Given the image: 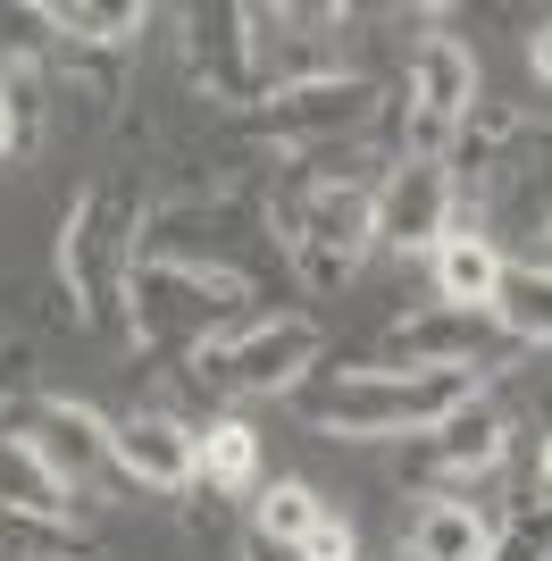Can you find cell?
Segmentation results:
<instances>
[{"label": "cell", "mask_w": 552, "mask_h": 561, "mask_svg": "<svg viewBox=\"0 0 552 561\" xmlns=\"http://www.w3.org/2000/svg\"><path fill=\"white\" fill-rule=\"evenodd\" d=\"M386 151H301L276 168L268 227L285 234V268L310 294H344L360 260L377 252V185H386Z\"/></svg>", "instance_id": "obj_1"}, {"label": "cell", "mask_w": 552, "mask_h": 561, "mask_svg": "<svg viewBox=\"0 0 552 561\" xmlns=\"http://www.w3.org/2000/svg\"><path fill=\"white\" fill-rule=\"evenodd\" d=\"M142 252V193L126 176H101L68 202L59 218V285H68V319L110 344H135L126 328V277Z\"/></svg>", "instance_id": "obj_2"}, {"label": "cell", "mask_w": 552, "mask_h": 561, "mask_svg": "<svg viewBox=\"0 0 552 561\" xmlns=\"http://www.w3.org/2000/svg\"><path fill=\"white\" fill-rule=\"evenodd\" d=\"M469 394H478V377L460 369H335L319 386H294V411L344 445H393V436L411 445V436L444 427Z\"/></svg>", "instance_id": "obj_3"}, {"label": "cell", "mask_w": 552, "mask_h": 561, "mask_svg": "<svg viewBox=\"0 0 552 561\" xmlns=\"http://www.w3.org/2000/svg\"><path fill=\"white\" fill-rule=\"evenodd\" d=\"M234 302H252V277L135 252V277H126V328H135L142 352H184V360H193L218 328H234Z\"/></svg>", "instance_id": "obj_4"}, {"label": "cell", "mask_w": 552, "mask_h": 561, "mask_svg": "<svg viewBox=\"0 0 552 561\" xmlns=\"http://www.w3.org/2000/svg\"><path fill=\"white\" fill-rule=\"evenodd\" d=\"M319 360H326V328L310 310H260V319L218 328L184 369L202 394H294V386H310Z\"/></svg>", "instance_id": "obj_5"}, {"label": "cell", "mask_w": 552, "mask_h": 561, "mask_svg": "<svg viewBox=\"0 0 552 561\" xmlns=\"http://www.w3.org/2000/svg\"><path fill=\"white\" fill-rule=\"evenodd\" d=\"M377 110H386L377 76L335 68V76H310V84H285V93H268L260 110H234V117H227V135L268 142L276 160H301V151H344V142H360L368 126H377Z\"/></svg>", "instance_id": "obj_6"}, {"label": "cell", "mask_w": 552, "mask_h": 561, "mask_svg": "<svg viewBox=\"0 0 552 561\" xmlns=\"http://www.w3.org/2000/svg\"><path fill=\"white\" fill-rule=\"evenodd\" d=\"M444 168H452V202H460V227H478V210H503L510 193L536 176V117L519 101H485L452 126L444 142Z\"/></svg>", "instance_id": "obj_7"}, {"label": "cell", "mask_w": 552, "mask_h": 561, "mask_svg": "<svg viewBox=\"0 0 552 561\" xmlns=\"http://www.w3.org/2000/svg\"><path fill=\"white\" fill-rule=\"evenodd\" d=\"M478 50L460 34H418L402 68V160H444V142L478 110Z\"/></svg>", "instance_id": "obj_8"}, {"label": "cell", "mask_w": 552, "mask_h": 561, "mask_svg": "<svg viewBox=\"0 0 552 561\" xmlns=\"http://www.w3.org/2000/svg\"><path fill=\"white\" fill-rule=\"evenodd\" d=\"M510 461V411L494 394H469L444 427L411 436V478L436 494H478V478Z\"/></svg>", "instance_id": "obj_9"}, {"label": "cell", "mask_w": 552, "mask_h": 561, "mask_svg": "<svg viewBox=\"0 0 552 561\" xmlns=\"http://www.w3.org/2000/svg\"><path fill=\"white\" fill-rule=\"evenodd\" d=\"M184 68L218 110H260L268 101V76H260V43H252V9L243 0H218V9H193L184 18Z\"/></svg>", "instance_id": "obj_10"}, {"label": "cell", "mask_w": 552, "mask_h": 561, "mask_svg": "<svg viewBox=\"0 0 552 561\" xmlns=\"http://www.w3.org/2000/svg\"><path fill=\"white\" fill-rule=\"evenodd\" d=\"M452 227H460L452 168H444V160H393L386 185H377V252L436 260V243H444Z\"/></svg>", "instance_id": "obj_11"}, {"label": "cell", "mask_w": 552, "mask_h": 561, "mask_svg": "<svg viewBox=\"0 0 552 561\" xmlns=\"http://www.w3.org/2000/svg\"><path fill=\"white\" fill-rule=\"evenodd\" d=\"M510 335L494 328V310H411V319H393L386 328V369H460V377H478V360H494Z\"/></svg>", "instance_id": "obj_12"}, {"label": "cell", "mask_w": 552, "mask_h": 561, "mask_svg": "<svg viewBox=\"0 0 552 561\" xmlns=\"http://www.w3.org/2000/svg\"><path fill=\"white\" fill-rule=\"evenodd\" d=\"M18 436L43 453L50 469H59V486H68V494L101 486V478L117 469V445H110L117 420H101V411H92V402H76V394H43V402L18 420Z\"/></svg>", "instance_id": "obj_13"}, {"label": "cell", "mask_w": 552, "mask_h": 561, "mask_svg": "<svg viewBox=\"0 0 552 561\" xmlns=\"http://www.w3.org/2000/svg\"><path fill=\"white\" fill-rule=\"evenodd\" d=\"M110 445H117V478L142 494H193L202 486V427H184L176 411H126Z\"/></svg>", "instance_id": "obj_14"}, {"label": "cell", "mask_w": 552, "mask_h": 561, "mask_svg": "<svg viewBox=\"0 0 552 561\" xmlns=\"http://www.w3.org/2000/svg\"><path fill=\"white\" fill-rule=\"evenodd\" d=\"M494 553V519L478 494H427L402 528V561H485Z\"/></svg>", "instance_id": "obj_15"}, {"label": "cell", "mask_w": 552, "mask_h": 561, "mask_svg": "<svg viewBox=\"0 0 552 561\" xmlns=\"http://www.w3.org/2000/svg\"><path fill=\"white\" fill-rule=\"evenodd\" d=\"M427 268H436V302L444 310H494V294H503V243H494V234L485 227H452L436 243V260H427Z\"/></svg>", "instance_id": "obj_16"}, {"label": "cell", "mask_w": 552, "mask_h": 561, "mask_svg": "<svg viewBox=\"0 0 552 561\" xmlns=\"http://www.w3.org/2000/svg\"><path fill=\"white\" fill-rule=\"evenodd\" d=\"M0 503H9V512H43V519H68L76 512V494L59 486V469L25 445L18 427H0Z\"/></svg>", "instance_id": "obj_17"}, {"label": "cell", "mask_w": 552, "mask_h": 561, "mask_svg": "<svg viewBox=\"0 0 552 561\" xmlns=\"http://www.w3.org/2000/svg\"><path fill=\"white\" fill-rule=\"evenodd\" d=\"M202 486L209 494H260L268 478H260V427L234 420V411H218V420L202 427Z\"/></svg>", "instance_id": "obj_18"}, {"label": "cell", "mask_w": 552, "mask_h": 561, "mask_svg": "<svg viewBox=\"0 0 552 561\" xmlns=\"http://www.w3.org/2000/svg\"><path fill=\"white\" fill-rule=\"evenodd\" d=\"M494 328L510 344H552V260H510L494 294Z\"/></svg>", "instance_id": "obj_19"}, {"label": "cell", "mask_w": 552, "mask_h": 561, "mask_svg": "<svg viewBox=\"0 0 552 561\" xmlns=\"http://www.w3.org/2000/svg\"><path fill=\"white\" fill-rule=\"evenodd\" d=\"M117 84H126V50H92V43H68L59 34V50H50V93L84 101L92 117H110Z\"/></svg>", "instance_id": "obj_20"}, {"label": "cell", "mask_w": 552, "mask_h": 561, "mask_svg": "<svg viewBox=\"0 0 552 561\" xmlns=\"http://www.w3.org/2000/svg\"><path fill=\"white\" fill-rule=\"evenodd\" d=\"M50 18H59V34H68V43L126 50L142 25H151V9H142V0H50Z\"/></svg>", "instance_id": "obj_21"}, {"label": "cell", "mask_w": 552, "mask_h": 561, "mask_svg": "<svg viewBox=\"0 0 552 561\" xmlns=\"http://www.w3.org/2000/svg\"><path fill=\"white\" fill-rule=\"evenodd\" d=\"M0 561H101L76 519H43V512H9L0 503Z\"/></svg>", "instance_id": "obj_22"}, {"label": "cell", "mask_w": 552, "mask_h": 561, "mask_svg": "<svg viewBox=\"0 0 552 561\" xmlns=\"http://www.w3.org/2000/svg\"><path fill=\"white\" fill-rule=\"evenodd\" d=\"M319 512H326V494L301 486V478H268V486L252 494V528H260L268 545H285V553H294V545L319 528Z\"/></svg>", "instance_id": "obj_23"}, {"label": "cell", "mask_w": 552, "mask_h": 561, "mask_svg": "<svg viewBox=\"0 0 552 561\" xmlns=\"http://www.w3.org/2000/svg\"><path fill=\"white\" fill-rule=\"evenodd\" d=\"M0 101H9V126H18V160L43 151V135H50V68L9 59V68H0Z\"/></svg>", "instance_id": "obj_24"}, {"label": "cell", "mask_w": 552, "mask_h": 561, "mask_svg": "<svg viewBox=\"0 0 552 561\" xmlns=\"http://www.w3.org/2000/svg\"><path fill=\"white\" fill-rule=\"evenodd\" d=\"M50 50H59V18H50V0H0V68H9V59L50 68Z\"/></svg>", "instance_id": "obj_25"}, {"label": "cell", "mask_w": 552, "mask_h": 561, "mask_svg": "<svg viewBox=\"0 0 552 561\" xmlns=\"http://www.w3.org/2000/svg\"><path fill=\"white\" fill-rule=\"evenodd\" d=\"M485 561H552V503H528L519 519H503Z\"/></svg>", "instance_id": "obj_26"}, {"label": "cell", "mask_w": 552, "mask_h": 561, "mask_svg": "<svg viewBox=\"0 0 552 561\" xmlns=\"http://www.w3.org/2000/svg\"><path fill=\"white\" fill-rule=\"evenodd\" d=\"M294 553H301V561H360V528L344 519V503H326V512H319V528H310V537H301Z\"/></svg>", "instance_id": "obj_27"}, {"label": "cell", "mask_w": 552, "mask_h": 561, "mask_svg": "<svg viewBox=\"0 0 552 561\" xmlns=\"http://www.w3.org/2000/svg\"><path fill=\"white\" fill-rule=\"evenodd\" d=\"M528 68H536V76H544V84H552V18L536 25V34H528Z\"/></svg>", "instance_id": "obj_28"}, {"label": "cell", "mask_w": 552, "mask_h": 561, "mask_svg": "<svg viewBox=\"0 0 552 561\" xmlns=\"http://www.w3.org/2000/svg\"><path fill=\"white\" fill-rule=\"evenodd\" d=\"M243 561H301V553H285V545H268L260 528H243Z\"/></svg>", "instance_id": "obj_29"}, {"label": "cell", "mask_w": 552, "mask_h": 561, "mask_svg": "<svg viewBox=\"0 0 552 561\" xmlns=\"http://www.w3.org/2000/svg\"><path fill=\"white\" fill-rule=\"evenodd\" d=\"M9 394H18V352L0 344V411H9Z\"/></svg>", "instance_id": "obj_30"}, {"label": "cell", "mask_w": 552, "mask_h": 561, "mask_svg": "<svg viewBox=\"0 0 552 561\" xmlns=\"http://www.w3.org/2000/svg\"><path fill=\"white\" fill-rule=\"evenodd\" d=\"M18 160V126H9V101H0V168Z\"/></svg>", "instance_id": "obj_31"}, {"label": "cell", "mask_w": 552, "mask_h": 561, "mask_svg": "<svg viewBox=\"0 0 552 561\" xmlns=\"http://www.w3.org/2000/svg\"><path fill=\"white\" fill-rule=\"evenodd\" d=\"M536 494H552V436H544V453H536Z\"/></svg>", "instance_id": "obj_32"}, {"label": "cell", "mask_w": 552, "mask_h": 561, "mask_svg": "<svg viewBox=\"0 0 552 561\" xmlns=\"http://www.w3.org/2000/svg\"><path fill=\"white\" fill-rule=\"evenodd\" d=\"M536 218H544V234H552V202H544V210H536Z\"/></svg>", "instance_id": "obj_33"}]
</instances>
